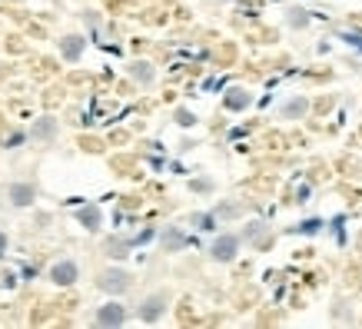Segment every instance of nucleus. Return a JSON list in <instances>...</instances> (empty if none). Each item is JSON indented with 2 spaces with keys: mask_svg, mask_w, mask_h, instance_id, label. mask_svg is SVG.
<instances>
[{
  "mask_svg": "<svg viewBox=\"0 0 362 329\" xmlns=\"http://www.w3.org/2000/svg\"><path fill=\"white\" fill-rule=\"evenodd\" d=\"M97 286L103 293H110V296H123L133 286V276L127 273V270H120V266H110V270H103V273L97 276Z\"/></svg>",
  "mask_w": 362,
  "mask_h": 329,
  "instance_id": "f257e3e1",
  "label": "nucleus"
},
{
  "mask_svg": "<svg viewBox=\"0 0 362 329\" xmlns=\"http://www.w3.org/2000/svg\"><path fill=\"white\" fill-rule=\"evenodd\" d=\"M240 246H243V240L236 236V233H223V236L213 240L209 256H213L216 263H233V260H236V253H240Z\"/></svg>",
  "mask_w": 362,
  "mask_h": 329,
  "instance_id": "f03ea898",
  "label": "nucleus"
},
{
  "mask_svg": "<svg viewBox=\"0 0 362 329\" xmlns=\"http://www.w3.org/2000/svg\"><path fill=\"white\" fill-rule=\"evenodd\" d=\"M166 306H170V293H150V296L140 303L136 316H140L143 323H160L163 313H166Z\"/></svg>",
  "mask_w": 362,
  "mask_h": 329,
  "instance_id": "7ed1b4c3",
  "label": "nucleus"
},
{
  "mask_svg": "<svg viewBox=\"0 0 362 329\" xmlns=\"http://www.w3.org/2000/svg\"><path fill=\"white\" fill-rule=\"evenodd\" d=\"M7 203L17 209L33 207V203H37V183H30V180H13L11 187H7Z\"/></svg>",
  "mask_w": 362,
  "mask_h": 329,
  "instance_id": "20e7f679",
  "label": "nucleus"
},
{
  "mask_svg": "<svg viewBox=\"0 0 362 329\" xmlns=\"http://www.w3.org/2000/svg\"><path fill=\"white\" fill-rule=\"evenodd\" d=\"M93 323H97V326H123V323H127V306H123V303H117V299H110V303H103V306L97 309V316H93Z\"/></svg>",
  "mask_w": 362,
  "mask_h": 329,
  "instance_id": "39448f33",
  "label": "nucleus"
},
{
  "mask_svg": "<svg viewBox=\"0 0 362 329\" xmlns=\"http://www.w3.org/2000/svg\"><path fill=\"white\" fill-rule=\"evenodd\" d=\"M80 279V266L77 260H57L50 266V283L54 286H74Z\"/></svg>",
  "mask_w": 362,
  "mask_h": 329,
  "instance_id": "423d86ee",
  "label": "nucleus"
},
{
  "mask_svg": "<svg viewBox=\"0 0 362 329\" xmlns=\"http://www.w3.org/2000/svg\"><path fill=\"white\" fill-rule=\"evenodd\" d=\"M83 50H87V40L80 33H66L64 40H60V57L70 60V64H77L80 57H83Z\"/></svg>",
  "mask_w": 362,
  "mask_h": 329,
  "instance_id": "0eeeda50",
  "label": "nucleus"
},
{
  "mask_svg": "<svg viewBox=\"0 0 362 329\" xmlns=\"http://www.w3.org/2000/svg\"><path fill=\"white\" fill-rule=\"evenodd\" d=\"M57 130H60V127H57L54 117H40V120H37V123L30 127V140H37V143H50V140L57 137Z\"/></svg>",
  "mask_w": 362,
  "mask_h": 329,
  "instance_id": "6e6552de",
  "label": "nucleus"
},
{
  "mask_svg": "<svg viewBox=\"0 0 362 329\" xmlns=\"http://www.w3.org/2000/svg\"><path fill=\"white\" fill-rule=\"evenodd\" d=\"M130 77L140 83V87H153V80H156V70L150 60H136V64L130 67Z\"/></svg>",
  "mask_w": 362,
  "mask_h": 329,
  "instance_id": "1a4fd4ad",
  "label": "nucleus"
},
{
  "mask_svg": "<svg viewBox=\"0 0 362 329\" xmlns=\"http://www.w3.org/2000/svg\"><path fill=\"white\" fill-rule=\"evenodd\" d=\"M77 219H80V226L87 233H97L100 226H103V213H100V207H83L77 213Z\"/></svg>",
  "mask_w": 362,
  "mask_h": 329,
  "instance_id": "9d476101",
  "label": "nucleus"
},
{
  "mask_svg": "<svg viewBox=\"0 0 362 329\" xmlns=\"http://www.w3.org/2000/svg\"><path fill=\"white\" fill-rule=\"evenodd\" d=\"M309 113V100L306 97H293V100H286L283 103V117L286 120H303Z\"/></svg>",
  "mask_w": 362,
  "mask_h": 329,
  "instance_id": "9b49d317",
  "label": "nucleus"
},
{
  "mask_svg": "<svg viewBox=\"0 0 362 329\" xmlns=\"http://www.w3.org/2000/svg\"><path fill=\"white\" fill-rule=\"evenodd\" d=\"M250 103H252V97L246 93V90H240V87L230 90V93L223 97V107H226V110H246Z\"/></svg>",
  "mask_w": 362,
  "mask_h": 329,
  "instance_id": "f8f14e48",
  "label": "nucleus"
},
{
  "mask_svg": "<svg viewBox=\"0 0 362 329\" xmlns=\"http://www.w3.org/2000/svg\"><path fill=\"white\" fill-rule=\"evenodd\" d=\"M163 246L170 253H173V250H183V246H187V236L180 233V226H170V230L163 233Z\"/></svg>",
  "mask_w": 362,
  "mask_h": 329,
  "instance_id": "ddd939ff",
  "label": "nucleus"
},
{
  "mask_svg": "<svg viewBox=\"0 0 362 329\" xmlns=\"http://www.w3.org/2000/svg\"><path fill=\"white\" fill-rule=\"evenodd\" d=\"M127 250H130V243H127V240H113V243H107V253H110L113 260H123V256H127Z\"/></svg>",
  "mask_w": 362,
  "mask_h": 329,
  "instance_id": "4468645a",
  "label": "nucleus"
},
{
  "mask_svg": "<svg viewBox=\"0 0 362 329\" xmlns=\"http://www.w3.org/2000/svg\"><path fill=\"white\" fill-rule=\"evenodd\" d=\"M193 223H197V230H216V213H199L193 217Z\"/></svg>",
  "mask_w": 362,
  "mask_h": 329,
  "instance_id": "2eb2a0df",
  "label": "nucleus"
},
{
  "mask_svg": "<svg viewBox=\"0 0 362 329\" xmlns=\"http://www.w3.org/2000/svg\"><path fill=\"white\" fill-rule=\"evenodd\" d=\"M176 123H180V127H193V123H197V117H193L189 110H176Z\"/></svg>",
  "mask_w": 362,
  "mask_h": 329,
  "instance_id": "dca6fc26",
  "label": "nucleus"
},
{
  "mask_svg": "<svg viewBox=\"0 0 362 329\" xmlns=\"http://www.w3.org/2000/svg\"><path fill=\"white\" fill-rule=\"evenodd\" d=\"M7 246H11V236H7V233L0 230V256H4V253H7Z\"/></svg>",
  "mask_w": 362,
  "mask_h": 329,
  "instance_id": "f3484780",
  "label": "nucleus"
}]
</instances>
